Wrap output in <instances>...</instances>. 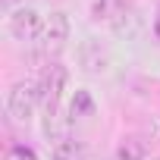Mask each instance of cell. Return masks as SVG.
<instances>
[{
    "label": "cell",
    "instance_id": "5b68a950",
    "mask_svg": "<svg viewBox=\"0 0 160 160\" xmlns=\"http://www.w3.org/2000/svg\"><path fill=\"white\" fill-rule=\"evenodd\" d=\"M78 63H82L85 72L101 75V72H107V66H110V53H107V47H104L98 38H88V41H82V47H78Z\"/></svg>",
    "mask_w": 160,
    "mask_h": 160
},
{
    "label": "cell",
    "instance_id": "6da1fadb",
    "mask_svg": "<svg viewBox=\"0 0 160 160\" xmlns=\"http://www.w3.org/2000/svg\"><path fill=\"white\" fill-rule=\"evenodd\" d=\"M41 104V91H38V82H16L10 91H7V113L16 119V122H28L35 116V107Z\"/></svg>",
    "mask_w": 160,
    "mask_h": 160
},
{
    "label": "cell",
    "instance_id": "277c9868",
    "mask_svg": "<svg viewBox=\"0 0 160 160\" xmlns=\"http://www.w3.org/2000/svg\"><path fill=\"white\" fill-rule=\"evenodd\" d=\"M66 41H69V19H66V13L57 10V13L44 16V32H41L44 53H60L66 47Z\"/></svg>",
    "mask_w": 160,
    "mask_h": 160
},
{
    "label": "cell",
    "instance_id": "30bf717a",
    "mask_svg": "<svg viewBox=\"0 0 160 160\" xmlns=\"http://www.w3.org/2000/svg\"><path fill=\"white\" fill-rule=\"evenodd\" d=\"M3 7H16V3H22V0H0Z\"/></svg>",
    "mask_w": 160,
    "mask_h": 160
},
{
    "label": "cell",
    "instance_id": "8992f818",
    "mask_svg": "<svg viewBox=\"0 0 160 160\" xmlns=\"http://www.w3.org/2000/svg\"><path fill=\"white\" fill-rule=\"evenodd\" d=\"M41 132L47 141L60 144V141H69V132H72V116H66L60 107H50L44 113V122H41Z\"/></svg>",
    "mask_w": 160,
    "mask_h": 160
},
{
    "label": "cell",
    "instance_id": "7a4b0ae2",
    "mask_svg": "<svg viewBox=\"0 0 160 160\" xmlns=\"http://www.w3.org/2000/svg\"><path fill=\"white\" fill-rule=\"evenodd\" d=\"M10 35L22 44H32V41H41V32H44V16L32 7H22V10H13L10 13V22H7Z\"/></svg>",
    "mask_w": 160,
    "mask_h": 160
},
{
    "label": "cell",
    "instance_id": "3957f363",
    "mask_svg": "<svg viewBox=\"0 0 160 160\" xmlns=\"http://www.w3.org/2000/svg\"><path fill=\"white\" fill-rule=\"evenodd\" d=\"M66 82H69V75H66V69L63 66H47L44 69V75L38 78V91H41V104L50 110V107H60V101H63V91H66Z\"/></svg>",
    "mask_w": 160,
    "mask_h": 160
},
{
    "label": "cell",
    "instance_id": "ba28073f",
    "mask_svg": "<svg viewBox=\"0 0 160 160\" xmlns=\"http://www.w3.org/2000/svg\"><path fill=\"white\" fill-rule=\"evenodd\" d=\"M50 160H85V154H82V148L69 138V141H60V144L50 148Z\"/></svg>",
    "mask_w": 160,
    "mask_h": 160
},
{
    "label": "cell",
    "instance_id": "9c48e42d",
    "mask_svg": "<svg viewBox=\"0 0 160 160\" xmlns=\"http://www.w3.org/2000/svg\"><path fill=\"white\" fill-rule=\"evenodd\" d=\"M94 110V101H91V94L88 91H75V98H72V107H69V116H88Z\"/></svg>",
    "mask_w": 160,
    "mask_h": 160
},
{
    "label": "cell",
    "instance_id": "52a82bcc",
    "mask_svg": "<svg viewBox=\"0 0 160 160\" xmlns=\"http://www.w3.org/2000/svg\"><path fill=\"white\" fill-rule=\"evenodd\" d=\"M116 160H148V144L135 135H126L116 148Z\"/></svg>",
    "mask_w": 160,
    "mask_h": 160
},
{
    "label": "cell",
    "instance_id": "8fae6325",
    "mask_svg": "<svg viewBox=\"0 0 160 160\" xmlns=\"http://www.w3.org/2000/svg\"><path fill=\"white\" fill-rule=\"evenodd\" d=\"M154 160H160V157H154Z\"/></svg>",
    "mask_w": 160,
    "mask_h": 160
}]
</instances>
